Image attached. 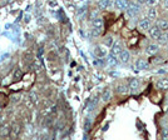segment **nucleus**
Here are the masks:
<instances>
[{
  "instance_id": "1",
  "label": "nucleus",
  "mask_w": 168,
  "mask_h": 140,
  "mask_svg": "<svg viewBox=\"0 0 168 140\" xmlns=\"http://www.w3.org/2000/svg\"><path fill=\"white\" fill-rule=\"evenodd\" d=\"M127 11H128V14H129L130 16H136V15L141 11V5H139V3H137V2H129L128 8H127Z\"/></svg>"
},
{
  "instance_id": "2",
  "label": "nucleus",
  "mask_w": 168,
  "mask_h": 140,
  "mask_svg": "<svg viewBox=\"0 0 168 140\" xmlns=\"http://www.w3.org/2000/svg\"><path fill=\"white\" fill-rule=\"evenodd\" d=\"M122 51H123L122 42H120V40L114 42V43H113V45H112V49H111V54H112V55H114V56H119Z\"/></svg>"
},
{
  "instance_id": "3",
  "label": "nucleus",
  "mask_w": 168,
  "mask_h": 140,
  "mask_svg": "<svg viewBox=\"0 0 168 140\" xmlns=\"http://www.w3.org/2000/svg\"><path fill=\"white\" fill-rule=\"evenodd\" d=\"M149 31V35H151V38L153 39V40H158V38L161 37V35H162V30L159 29V26L156 24V25H152V28L148 30Z\"/></svg>"
},
{
  "instance_id": "4",
  "label": "nucleus",
  "mask_w": 168,
  "mask_h": 140,
  "mask_svg": "<svg viewBox=\"0 0 168 140\" xmlns=\"http://www.w3.org/2000/svg\"><path fill=\"white\" fill-rule=\"evenodd\" d=\"M107 45H97L95 49H94V54L98 56V58H104L107 56L108 54V50H107Z\"/></svg>"
},
{
  "instance_id": "5",
  "label": "nucleus",
  "mask_w": 168,
  "mask_h": 140,
  "mask_svg": "<svg viewBox=\"0 0 168 140\" xmlns=\"http://www.w3.org/2000/svg\"><path fill=\"white\" fill-rule=\"evenodd\" d=\"M92 24H93V29L99 30L100 33H102V30H103V28H104V21H103L102 18H100V16H97L95 19L92 20Z\"/></svg>"
},
{
  "instance_id": "6",
  "label": "nucleus",
  "mask_w": 168,
  "mask_h": 140,
  "mask_svg": "<svg viewBox=\"0 0 168 140\" xmlns=\"http://www.w3.org/2000/svg\"><path fill=\"white\" fill-rule=\"evenodd\" d=\"M138 28H139L141 30H143V31L149 30V29L152 28V20H151V19H148V18L142 19V20L138 23Z\"/></svg>"
},
{
  "instance_id": "7",
  "label": "nucleus",
  "mask_w": 168,
  "mask_h": 140,
  "mask_svg": "<svg viewBox=\"0 0 168 140\" xmlns=\"http://www.w3.org/2000/svg\"><path fill=\"white\" fill-rule=\"evenodd\" d=\"M158 50H159V44L152 43V44H148V45H147V48H146V54L149 55V56H153V55H156V54L158 53Z\"/></svg>"
},
{
  "instance_id": "8",
  "label": "nucleus",
  "mask_w": 168,
  "mask_h": 140,
  "mask_svg": "<svg viewBox=\"0 0 168 140\" xmlns=\"http://www.w3.org/2000/svg\"><path fill=\"white\" fill-rule=\"evenodd\" d=\"M20 131H21V126H20V124L15 123V124L11 126V129H10V136H11V138H14V139H16V138L20 135Z\"/></svg>"
},
{
  "instance_id": "9",
  "label": "nucleus",
  "mask_w": 168,
  "mask_h": 140,
  "mask_svg": "<svg viewBox=\"0 0 168 140\" xmlns=\"http://www.w3.org/2000/svg\"><path fill=\"white\" fill-rule=\"evenodd\" d=\"M118 58H119L120 63H123V64H127V63H129V60H130V53H129L128 50L123 49V51L120 53V55H119Z\"/></svg>"
},
{
  "instance_id": "10",
  "label": "nucleus",
  "mask_w": 168,
  "mask_h": 140,
  "mask_svg": "<svg viewBox=\"0 0 168 140\" xmlns=\"http://www.w3.org/2000/svg\"><path fill=\"white\" fill-rule=\"evenodd\" d=\"M134 65H136V69H138V70H144L148 68V63L146 59H137Z\"/></svg>"
},
{
  "instance_id": "11",
  "label": "nucleus",
  "mask_w": 168,
  "mask_h": 140,
  "mask_svg": "<svg viewBox=\"0 0 168 140\" xmlns=\"http://www.w3.org/2000/svg\"><path fill=\"white\" fill-rule=\"evenodd\" d=\"M157 16H158V10L156 9V7L149 8V9H148V11H147V18H148V19H151V20L153 21L154 19H157Z\"/></svg>"
},
{
  "instance_id": "12",
  "label": "nucleus",
  "mask_w": 168,
  "mask_h": 140,
  "mask_svg": "<svg viewBox=\"0 0 168 140\" xmlns=\"http://www.w3.org/2000/svg\"><path fill=\"white\" fill-rule=\"evenodd\" d=\"M129 85H125V84H118L117 85V93L118 94H122V95H125L129 93Z\"/></svg>"
},
{
  "instance_id": "13",
  "label": "nucleus",
  "mask_w": 168,
  "mask_h": 140,
  "mask_svg": "<svg viewBox=\"0 0 168 140\" xmlns=\"http://www.w3.org/2000/svg\"><path fill=\"white\" fill-rule=\"evenodd\" d=\"M157 25L159 26V29L163 31V33H167L168 31V20L167 19H159L157 21Z\"/></svg>"
},
{
  "instance_id": "14",
  "label": "nucleus",
  "mask_w": 168,
  "mask_h": 140,
  "mask_svg": "<svg viewBox=\"0 0 168 140\" xmlns=\"http://www.w3.org/2000/svg\"><path fill=\"white\" fill-rule=\"evenodd\" d=\"M157 86H158V89H161V90H168V78H162V79H159L158 83H157Z\"/></svg>"
},
{
  "instance_id": "15",
  "label": "nucleus",
  "mask_w": 168,
  "mask_h": 140,
  "mask_svg": "<svg viewBox=\"0 0 168 140\" xmlns=\"http://www.w3.org/2000/svg\"><path fill=\"white\" fill-rule=\"evenodd\" d=\"M139 85H141L139 79H130V81H129V89L132 91H136L137 89H139Z\"/></svg>"
},
{
  "instance_id": "16",
  "label": "nucleus",
  "mask_w": 168,
  "mask_h": 140,
  "mask_svg": "<svg viewBox=\"0 0 168 140\" xmlns=\"http://www.w3.org/2000/svg\"><path fill=\"white\" fill-rule=\"evenodd\" d=\"M112 95H113L112 90H111V89H106V90L102 93V100H103L104 103H108V101L112 99Z\"/></svg>"
},
{
  "instance_id": "17",
  "label": "nucleus",
  "mask_w": 168,
  "mask_h": 140,
  "mask_svg": "<svg viewBox=\"0 0 168 140\" xmlns=\"http://www.w3.org/2000/svg\"><path fill=\"white\" fill-rule=\"evenodd\" d=\"M128 4L129 3L127 2V0H116V7L118 9H120V10H127Z\"/></svg>"
},
{
  "instance_id": "18",
  "label": "nucleus",
  "mask_w": 168,
  "mask_h": 140,
  "mask_svg": "<svg viewBox=\"0 0 168 140\" xmlns=\"http://www.w3.org/2000/svg\"><path fill=\"white\" fill-rule=\"evenodd\" d=\"M111 5V0H99L98 2V8L99 9H108Z\"/></svg>"
},
{
  "instance_id": "19",
  "label": "nucleus",
  "mask_w": 168,
  "mask_h": 140,
  "mask_svg": "<svg viewBox=\"0 0 168 140\" xmlns=\"http://www.w3.org/2000/svg\"><path fill=\"white\" fill-rule=\"evenodd\" d=\"M54 112H55V107H54V105H49L48 108H45V109L42 110V115L43 116H47V115H50Z\"/></svg>"
},
{
  "instance_id": "20",
  "label": "nucleus",
  "mask_w": 168,
  "mask_h": 140,
  "mask_svg": "<svg viewBox=\"0 0 168 140\" xmlns=\"http://www.w3.org/2000/svg\"><path fill=\"white\" fill-rule=\"evenodd\" d=\"M107 64L109 65V66H116L117 64H118V60H117V56H114V55H109L108 58H107Z\"/></svg>"
},
{
  "instance_id": "21",
  "label": "nucleus",
  "mask_w": 168,
  "mask_h": 140,
  "mask_svg": "<svg viewBox=\"0 0 168 140\" xmlns=\"http://www.w3.org/2000/svg\"><path fill=\"white\" fill-rule=\"evenodd\" d=\"M158 44L159 45H166L167 43H168V35L166 34V33H162V35H161V37L158 38Z\"/></svg>"
},
{
  "instance_id": "22",
  "label": "nucleus",
  "mask_w": 168,
  "mask_h": 140,
  "mask_svg": "<svg viewBox=\"0 0 168 140\" xmlns=\"http://www.w3.org/2000/svg\"><path fill=\"white\" fill-rule=\"evenodd\" d=\"M29 99H30L33 103H34V104H38V103H39V96H38V94H37L35 91H30Z\"/></svg>"
},
{
  "instance_id": "23",
  "label": "nucleus",
  "mask_w": 168,
  "mask_h": 140,
  "mask_svg": "<svg viewBox=\"0 0 168 140\" xmlns=\"http://www.w3.org/2000/svg\"><path fill=\"white\" fill-rule=\"evenodd\" d=\"M159 3H161V0H146L144 4H146L148 8H152V7H157Z\"/></svg>"
},
{
  "instance_id": "24",
  "label": "nucleus",
  "mask_w": 168,
  "mask_h": 140,
  "mask_svg": "<svg viewBox=\"0 0 168 140\" xmlns=\"http://www.w3.org/2000/svg\"><path fill=\"white\" fill-rule=\"evenodd\" d=\"M113 43H114V39H113V37H112V35H108V37H106V40H104V45H107V46L112 48Z\"/></svg>"
},
{
  "instance_id": "25",
  "label": "nucleus",
  "mask_w": 168,
  "mask_h": 140,
  "mask_svg": "<svg viewBox=\"0 0 168 140\" xmlns=\"http://www.w3.org/2000/svg\"><path fill=\"white\" fill-rule=\"evenodd\" d=\"M0 135H10V129L8 126H0Z\"/></svg>"
},
{
  "instance_id": "26",
  "label": "nucleus",
  "mask_w": 168,
  "mask_h": 140,
  "mask_svg": "<svg viewBox=\"0 0 168 140\" xmlns=\"http://www.w3.org/2000/svg\"><path fill=\"white\" fill-rule=\"evenodd\" d=\"M97 103H98V98L92 99V101H90V104H89V107H88V112H92V110L94 109V107L97 105Z\"/></svg>"
},
{
  "instance_id": "27",
  "label": "nucleus",
  "mask_w": 168,
  "mask_h": 140,
  "mask_svg": "<svg viewBox=\"0 0 168 140\" xmlns=\"http://www.w3.org/2000/svg\"><path fill=\"white\" fill-rule=\"evenodd\" d=\"M21 77H23V73H21V70H20V69H16L15 72H14V79L19 80V79H21Z\"/></svg>"
},
{
  "instance_id": "28",
  "label": "nucleus",
  "mask_w": 168,
  "mask_h": 140,
  "mask_svg": "<svg viewBox=\"0 0 168 140\" xmlns=\"http://www.w3.org/2000/svg\"><path fill=\"white\" fill-rule=\"evenodd\" d=\"M162 139H168V128H164L162 130Z\"/></svg>"
},
{
  "instance_id": "29",
  "label": "nucleus",
  "mask_w": 168,
  "mask_h": 140,
  "mask_svg": "<svg viewBox=\"0 0 168 140\" xmlns=\"http://www.w3.org/2000/svg\"><path fill=\"white\" fill-rule=\"evenodd\" d=\"M97 16H98V10H97V9H95V10H92V13H90V16H89V19H92V20H93V19H95Z\"/></svg>"
},
{
  "instance_id": "30",
  "label": "nucleus",
  "mask_w": 168,
  "mask_h": 140,
  "mask_svg": "<svg viewBox=\"0 0 168 140\" xmlns=\"http://www.w3.org/2000/svg\"><path fill=\"white\" fill-rule=\"evenodd\" d=\"M161 4H162V8L164 10H168V0H162Z\"/></svg>"
},
{
  "instance_id": "31",
  "label": "nucleus",
  "mask_w": 168,
  "mask_h": 140,
  "mask_svg": "<svg viewBox=\"0 0 168 140\" xmlns=\"http://www.w3.org/2000/svg\"><path fill=\"white\" fill-rule=\"evenodd\" d=\"M85 131H89L90 130V119H87L85 120V126H84Z\"/></svg>"
},
{
  "instance_id": "32",
  "label": "nucleus",
  "mask_w": 168,
  "mask_h": 140,
  "mask_svg": "<svg viewBox=\"0 0 168 140\" xmlns=\"http://www.w3.org/2000/svg\"><path fill=\"white\" fill-rule=\"evenodd\" d=\"M19 98H20V95H15V96L11 98V101H13V103H18V101H19Z\"/></svg>"
},
{
  "instance_id": "33",
  "label": "nucleus",
  "mask_w": 168,
  "mask_h": 140,
  "mask_svg": "<svg viewBox=\"0 0 168 140\" xmlns=\"http://www.w3.org/2000/svg\"><path fill=\"white\" fill-rule=\"evenodd\" d=\"M4 121H5V118H4V116H0V126L4 124Z\"/></svg>"
},
{
  "instance_id": "34",
  "label": "nucleus",
  "mask_w": 168,
  "mask_h": 140,
  "mask_svg": "<svg viewBox=\"0 0 168 140\" xmlns=\"http://www.w3.org/2000/svg\"><path fill=\"white\" fill-rule=\"evenodd\" d=\"M136 2H138L139 4H143V3H146V0H136Z\"/></svg>"
},
{
  "instance_id": "35",
  "label": "nucleus",
  "mask_w": 168,
  "mask_h": 140,
  "mask_svg": "<svg viewBox=\"0 0 168 140\" xmlns=\"http://www.w3.org/2000/svg\"><path fill=\"white\" fill-rule=\"evenodd\" d=\"M166 49H167V51H168V43L166 44Z\"/></svg>"
},
{
  "instance_id": "36",
  "label": "nucleus",
  "mask_w": 168,
  "mask_h": 140,
  "mask_svg": "<svg viewBox=\"0 0 168 140\" xmlns=\"http://www.w3.org/2000/svg\"><path fill=\"white\" fill-rule=\"evenodd\" d=\"M2 110H3V109H2V105H0V113H2Z\"/></svg>"
}]
</instances>
